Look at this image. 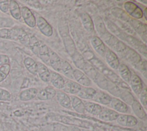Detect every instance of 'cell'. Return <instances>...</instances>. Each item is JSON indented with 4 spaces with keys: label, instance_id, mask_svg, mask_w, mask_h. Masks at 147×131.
<instances>
[{
    "label": "cell",
    "instance_id": "cell-1",
    "mask_svg": "<svg viewBox=\"0 0 147 131\" xmlns=\"http://www.w3.org/2000/svg\"><path fill=\"white\" fill-rule=\"evenodd\" d=\"M0 38L2 39L20 40L22 43H29V38L26 33L22 29L18 28L0 29Z\"/></svg>",
    "mask_w": 147,
    "mask_h": 131
},
{
    "label": "cell",
    "instance_id": "cell-2",
    "mask_svg": "<svg viewBox=\"0 0 147 131\" xmlns=\"http://www.w3.org/2000/svg\"><path fill=\"white\" fill-rule=\"evenodd\" d=\"M120 55L129 62L136 69L140 70L142 61L140 55L135 50L127 46L125 51Z\"/></svg>",
    "mask_w": 147,
    "mask_h": 131
},
{
    "label": "cell",
    "instance_id": "cell-3",
    "mask_svg": "<svg viewBox=\"0 0 147 131\" xmlns=\"http://www.w3.org/2000/svg\"><path fill=\"white\" fill-rule=\"evenodd\" d=\"M36 25L40 32L45 36L50 37L53 34L52 26L42 17L39 16L36 20Z\"/></svg>",
    "mask_w": 147,
    "mask_h": 131
},
{
    "label": "cell",
    "instance_id": "cell-4",
    "mask_svg": "<svg viewBox=\"0 0 147 131\" xmlns=\"http://www.w3.org/2000/svg\"><path fill=\"white\" fill-rule=\"evenodd\" d=\"M21 17L25 23L30 28H34L36 25V19L32 11L26 6H22L21 8Z\"/></svg>",
    "mask_w": 147,
    "mask_h": 131
},
{
    "label": "cell",
    "instance_id": "cell-5",
    "mask_svg": "<svg viewBox=\"0 0 147 131\" xmlns=\"http://www.w3.org/2000/svg\"><path fill=\"white\" fill-rule=\"evenodd\" d=\"M109 105L111 109L118 113L126 114L129 111V106L117 98H112V99Z\"/></svg>",
    "mask_w": 147,
    "mask_h": 131
},
{
    "label": "cell",
    "instance_id": "cell-6",
    "mask_svg": "<svg viewBox=\"0 0 147 131\" xmlns=\"http://www.w3.org/2000/svg\"><path fill=\"white\" fill-rule=\"evenodd\" d=\"M129 84L134 93L137 95H139L144 88L143 83L141 78L136 74H131Z\"/></svg>",
    "mask_w": 147,
    "mask_h": 131
},
{
    "label": "cell",
    "instance_id": "cell-7",
    "mask_svg": "<svg viewBox=\"0 0 147 131\" xmlns=\"http://www.w3.org/2000/svg\"><path fill=\"white\" fill-rule=\"evenodd\" d=\"M130 25L141 36L142 40L146 43V25L140 21L136 19H130L129 21Z\"/></svg>",
    "mask_w": 147,
    "mask_h": 131
},
{
    "label": "cell",
    "instance_id": "cell-8",
    "mask_svg": "<svg viewBox=\"0 0 147 131\" xmlns=\"http://www.w3.org/2000/svg\"><path fill=\"white\" fill-rule=\"evenodd\" d=\"M118 115L119 113L113 109L103 107L101 113L98 117L104 121H113L117 119Z\"/></svg>",
    "mask_w": 147,
    "mask_h": 131
},
{
    "label": "cell",
    "instance_id": "cell-9",
    "mask_svg": "<svg viewBox=\"0 0 147 131\" xmlns=\"http://www.w3.org/2000/svg\"><path fill=\"white\" fill-rule=\"evenodd\" d=\"M105 59L109 66L115 70H117L120 64L119 58L117 54L111 50H107L106 51Z\"/></svg>",
    "mask_w": 147,
    "mask_h": 131
},
{
    "label": "cell",
    "instance_id": "cell-10",
    "mask_svg": "<svg viewBox=\"0 0 147 131\" xmlns=\"http://www.w3.org/2000/svg\"><path fill=\"white\" fill-rule=\"evenodd\" d=\"M91 44L95 51L102 57L105 56L106 48L103 40L98 36H93L90 40Z\"/></svg>",
    "mask_w": 147,
    "mask_h": 131
},
{
    "label": "cell",
    "instance_id": "cell-11",
    "mask_svg": "<svg viewBox=\"0 0 147 131\" xmlns=\"http://www.w3.org/2000/svg\"><path fill=\"white\" fill-rule=\"evenodd\" d=\"M112 96H111L109 93L103 91H96V93L92 98L93 100L96 103L103 105H109L112 99Z\"/></svg>",
    "mask_w": 147,
    "mask_h": 131
},
{
    "label": "cell",
    "instance_id": "cell-12",
    "mask_svg": "<svg viewBox=\"0 0 147 131\" xmlns=\"http://www.w3.org/2000/svg\"><path fill=\"white\" fill-rule=\"evenodd\" d=\"M74 78L83 87H88L91 85V80L80 70L76 69L74 70Z\"/></svg>",
    "mask_w": 147,
    "mask_h": 131
},
{
    "label": "cell",
    "instance_id": "cell-13",
    "mask_svg": "<svg viewBox=\"0 0 147 131\" xmlns=\"http://www.w3.org/2000/svg\"><path fill=\"white\" fill-rule=\"evenodd\" d=\"M82 86L77 82L72 80H67L65 81V83L62 90L66 93L74 95L77 94L80 90Z\"/></svg>",
    "mask_w": 147,
    "mask_h": 131
},
{
    "label": "cell",
    "instance_id": "cell-14",
    "mask_svg": "<svg viewBox=\"0 0 147 131\" xmlns=\"http://www.w3.org/2000/svg\"><path fill=\"white\" fill-rule=\"evenodd\" d=\"M49 81H51L53 87L59 89H63L65 83V80L63 77L57 72L53 71L50 72Z\"/></svg>",
    "mask_w": 147,
    "mask_h": 131
},
{
    "label": "cell",
    "instance_id": "cell-15",
    "mask_svg": "<svg viewBox=\"0 0 147 131\" xmlns=\"http://www.w3.org/2000/svg\"><path fill=\"white\" fill-rule=\"evenodd\" d=\"M56 96L57 100L60 106L66 108H71V99L69 96L68 95L67 93L63 91H56Z\"/></svg>",
    "mask_w": 147,
    "mask_h": 131
},
{
    "label": "cell",
    "instance_id": "cell-16",
    "mask_svg": "<svg viewBox=\"0 0 147 131\" xmlns=\"http://www.w3.org/2000/svg\"><path fill=\"white\" fill-rule=\"evenodd\" d=\"M69 98L71 99V107H72L74 110L78 113L84 114L86 111L83 100L79 97L74 95H71Z\"/></svg>",
    "mask_w": 147,
    "mask_h": 131
},
{
    "label": "cell",
    "instance_id": "cell-17",
    "mask_svg": "<svg viewBox=\"0 0 147 131\" xmlns=\"http://www.w3.org/2000/svg\"><path fill=\"white\" fill-rule=\"evenodd\" d=\"M38 90L36 88H29L22 91L20 95L19 98L21 101H29L33 99L37 96Z\"/></svg>",
    "mask_w": 147,
    "mask_h": 131
},
{
    "label": "cell",
    "instance_id": "cell-18",
    "mask_svg": "<svg viewBox=\"0 0 147 131\" xmlns=\"http://www.w3.org/2000/svg\"><path fill=\"white\" fill-rule=\"evenodd\" d=\"M96 93V90L93 88L90 87H83L79 92L77 93L78 97L80 99H85V100H90L92 99L95 94Z\"/></svg>",
    "mask_w": 147,
    "mask_h": 131
},
{
    "label": "cell",
    "instance_id": "cell-19",
    "mask_svg": "<svg viewBox=\"0 0 147 131\" xmlns=\"http://www.w3.org/2000/svg\"><path fill=\"white\" fill-rule=\"evenodd\" d=\"M61 59L59 56L53 51L50 50L49 51V62L50 66L57 72L61 70Z\"/></svg>",
    "mask_w": 147,
    "mask_h": 131
},
{
    "label": "cell",
    "instance_id": "cell-20",
    "mask_svg": "<svg viewBox=\"0 0 147 131\" xmlns=\"http://www.w3.org/2000/svg\"><path fill=\"white\" fill-rule=\"evenodd\" d=\"M131 107L133 113H134L135 115L137 118L141 119H143L146 118V111L144 107L141 105V104L140 103L139 101L136 99L131 104Z\"/></svg>",
    "mask_w": 147,
    "mask_h": 131
},
{
    "label": "cell",
    "instance_id": "cell-21",
    "mask_svg": "<svg viewBox=\"0 0 147 131\" xmlns=\"http://www.w3.org/2000/svg\"><path fill=\"white\" fill-rule=\"evenodd\" d=\"M37 74L40 79L45 83L49 81L50 71L48 68L42 63H37Z\"/></svg>",
    "mask_w": 147,
    "mask_h": 131
},
{
    "label": "cell",
    "instance_id": "cell-22",
    "mask_svg": "<svg viewBox=\"0 0 147 131\" xmlns=\"http://www.w3.org/2000/svg\"><path fill=\"white\" fill-rule=\"evenodd\" d=\"M80 17L85 29L88 32H93L94 30V22L90 16L87 13H82Z\"/></svg>",
    "mask_w": 147,
    "mask_h": 131
},
{
    "label": "cell",
    "instance_id": "cell-23",
    "mask_svg": "<svg viewBox=\"0 0 147 131\" xmlns=\"http://www.w3.org/2000/svg\"><path fill=\"white\" fill-rule=\"evenodd\" d=\"M9 10L11 16L16 20H20L21 18V8L18 3L14 0L9 1Z\"/></svg>",
    "mask_w": 147,
    "mask_h": 131
},
{
    "label": "cell",
    "instance_id": "cell-24",
    "mask_svg": "<svg viewBox=\"0 0 147 131\" xmlns=\"http://www.w3.org/2000/svg\"><path fill=\"white\" fill-rule=\"evenodd\" d=\"M119 98V99L128 106H131L133 102L136 100L134 96L130 92V91L126 89H121Z\"/></svg>",
    "mask_w": 147,
    "mask_h": 131
},
{
    "label": "cell",
    "instance_id": "cell-25",
    "mask_svg": "<svg viewBox=\"0 0 147 131\" xmlns=\"http://www.w3.org/2000/svg\"><path fill=\"white\" fill-rule=\"evenodd\" d=\"M117 69L121 77L124 81V82L129 83L131 73L129 68L124 63H120Z\"/></svg>",
    "mask_w": 147,
    "mask_h": 131
},
{
    "label": "cell",
    "instance_id": "cell-26",
    "mask_svg": "<svg viewBox=\"0 0 147 131\" xmlns=\"http://www.w3.org/2000/svg\"><path fill=\"white\" fill-rule=\"evenodd\" d=\"M65 76L70 79L74 78V69L71 65L65 60L61 61V70Z\"/></svg>",
    "mask_w": 147,
    "mask_h": 131
},
{
    "label": "cell",
    "instance_id": "cell-27",
    "mask_svg": "<svg viewBox=\"0 0 147 131\" xmlns=\"http://www.w3.org/2000/svg\"><path fill=\"white\" fill-rule=\"evenodd\" d=\"M24 63L26 69L32 74H37V63L30 57H26L24 60Z\"/></svg>",
    "mask_w": 147,
    "mask_h": 131
},
{
    "label": "cell",
    "instance_id": "cell-28",
    "mask_svg": "<svg viewBox=\"0 0 147 131\" xmlns=\"http://www.w3.org/2000/svg\"><path fill=\"white\" fill-rule=\"evenodd\" d=\"M49 51L50 50L47 45L44 44H40L38 55L44 63H45L48 65H49Z\"/></svg>",
    "mask_w": 147,
    "mask_h": 131
},
{
    "label": "cell",
    "instance_id": "cell-29",
    "mask_svg": "<svg viewBox=\"0 0 147 131\" xmlns=\"http://www.w3.org/2000/svg\"><path fill=\"white\" fill-rule=\"evenodd\" d=\"M71 58L74 65L78 68V69H82L86 62L83 55L79 52L76 51L71 56Z\"/></svg>",
    "mask_w": 147,
    "mask_h": 131
},
{
    "label": "cell",
    "instance_id": "cell-30",
    "mask_svg": "<svg viewBox=\"0 0 147 131\" xmlns=\"http://www.w3.org/2000/svg\"><path fill=\"white\" fill-rule=\"evenodd\" d=\"M83 73L90 79L94 80L96 77L98 72L95 68L90 63L85 62V64L82 69Z\"/></svg>",
    "mask_w": 147,
    "mask_h": 131
},
{
    "label": "cell",
    "instance_id": "cell-31",
    "mask_svg": "<svg viewBox=\"0 0 147 131\" xmlns=\"http://www.w3.org/2000/svg\"><path fill=\"white\" fill-rule=\"evenodd\" d=\"M94 25L95 26L96 31L100 36L104 35L107 31L104 21H103L102 18L99 16H98L95 18Z\"/></svg>",
    "mask_w": 147,
    "mask_h": 131
},
{
    "label": "cell",
    "instance_id": "cell-32",
    "mask_svg": "<svg viewBox=\"0 0 147 131\" xmlns=\"http://www.w3.org/2000/svg\"><path fill=\"white\" fill-rule=\"evenodd\" d=\"M66 35L67 36H65L64 38V43L67 51L71 56H72L76 51L75 44L72 39L69 36V35L67 33Z\"/></svg>",
    "mask_w": 147,
    "mask_h": 131
},
{
    "label": "cell",
    "instance_id": "cell-33",
    "mask_svg": "<svg viewBox=\"0 0 147 131\" xmlns=\"http://www.w3.org/2000/svg\"><path fill=\"white\" fill-rule=\"evenodd\" d=\"M100 39L102 40H103L107 45L112 48H114L115 46L118 42V40L116 38V37L109 33L108 31H107L104 35L101 36Z\"/></svg>",
    "mask_w": 147,
    "mask_h": 131
},
{
    "label": "cell",
    "instance_id": "cell-34",
    "mask_svg": "<svg viewBox=\"0 0 147 131\" xmlns=\"http://www.w3.org/2000/svg\"><path fill=\"white\" fill-rule=\"evenodd\" d=\"M111 13L117 18L121 19L123 21L129 22L130 18V16L123 10L118 8H114L111 9Z\"/></svg>",
    "mask_w": 147,
    "mask_h": 131
},
{
    "label": "cell",
    "instance_id": "cell-35",
    "mask_svg": "<svg viewBox=\"0 0 147 131\" xmlns=\"http://www.w3.org/2000/svg\"><path fill=\"white\" fill-rule=\"evenodd\" d=\"M106 91H107L111 95L115 96V98H119L121 88L113 82L108 80Z\"/></svg>",
    "mask_w": 147,
    "mask_h": 131
},
{
    "label": "cell",
    "instance_id": "cell-36",
    "mask_svg": "<svg viewBox=\"0 0 147 131\" xmlns=\"http://www.w3.org/2000/svg\"><path fill=\"white\" fill-rule=\"evenodd\" d=\"M93 80L99 88H100L102 89L106 90L108 80L106 79L105 76L98 72L96 77Z\"/></svg>",
    "mask_w": 147,
    "mask_h": 131
},
{
    "label": "cell",
    "instance_id": "cell-37",
    "mask_svg": "<svg viewBox=\"0 0 147 131\" xmlns=\"http://www.w3.org/2000/svg\"><path fill=\"white\" fill-rule=\"evenodd\" d=\"M10 71V64H5L0 66V83L6 79Z\"/></svg>",
    "mask_w": 147,
    "mask_h": 131
},
{
    "label": "cell",
    "instance_id": "cell-38",
    "mask_svg": "<svg viewBox=\"0 0 147 131\" xmlns=\"http://www.w3.org/2000/svg\"><path fill=\"white\" fill-rule=\"evenodd\" d=\"M29 44L30 46L32 51L34 53V54L38 55V51H39V48H40V44L38 43L37 39L34 36L30 38Z\"/></svg>",
    "mask_w": 147,
    "mask_h": 131
},
{
    "label": "cell",
    "instance_id": "cell-39",
    "mask_svg": "<svg viewBox=\"0 0 147 131\" xmlns=\"http://www.w3.org/2000/svg\"><path fill=\"white\" fill-rule=\"evenodd\" d=\"M125 12L130 16V14L136 9L138 6L131 1H127L123 5Z\"/></svg>",
    "mask_w": 147,
    "mask_h": 131
},
{
    "label": "cell",
    "instance_id": "cell-40",
    "mask_svg": "<svg viewBox=\"0 0 147 131\" xmlns=\"http://www.w3.org/2000/svg\"><path fill=\"white\" fill-rule=\"evenodd\" d=\"M14 25L13 21L9 18L0 17V28H8Z\"/></svg>",
    "mask_w": 147,
    "mask_h": 131
},
{
    "label": "cell",
    "instance_id": "cell-41",
    "mask_svg": "<svg viewBox=\"0 0 147 131\" xmlns=\"http://www.w3.org/2000/svg\"><path fill=\"white\" fill-rule=\"evenodd\" d=\"M140 96V103L141 105L145 108H146L147 105V92L146 89L145 87H144L142 91H141V93L139 95Z\"/></svg>",
    "mask_w": 147,
    "mask_h": 131
},
{
    "label": "cell",
    "instance_id": "cell-42",
    "mask_svg": "<svg viewBox=\"0 0 147 131\" xmlns=\"http://www.w3.org/2000/svg\"><path fill=\"white\" fill-rule=\"evenodd\" d=\"M10 99H11L10 93L6 89L0 88V100L9 101Z\"/></svg>",
    "mask_w": 147,
    "mask_h": 131
},
{
    "label": "cell",
    "instance_id": "cell-43",
    "mask_svg": "<svg viewBox=\"0 0 147 131\" xmlns=\"http://www.w3.org/2000/svg\"><path fill=\"white\" fill-rule=\"evenodd\" d=\"M138 123V120L137 118L131 115L127 114V121H126V125L127 127H133L136 126Z\"/></svg>",
    "mask_w": 147,
    "mask_h": 131
},
{
    "label": "cell",
    "instance_id": "cell-44",
    "mask_svg": "<svg viewBox=\"0 0 147 131\" xmlns=\"http://www.w3.org/2000/svg\"><path fill=\"white\" fill-rule=\"evenodd\" d=\"M47 96V99L50 100L53 99L56 94V91L52 87H47L44 88Z\"/></svg>",
    "mask_w": 147,
    "mask_h": 131
},
{
    "label": "cell",
    "instance_id": "cell-45",
    "mask_svg": "<svg viewBox=\"0 0 147 131\" xmlns=\"http://www.w3.org/2000/svg\"><path fill=\"white\" fill-rule=\"evenodd\" d=\"M127 118V114H119V115L116 119L117 122L118 123V124H119L121 126H126Z\"/></svg>",
    "mask_w": 147,
    "mask_h": 131
},
{
    "label": "cell",
    "instance_id": "cell-46",
    "mask_svg": "<svg viewBox=\"0 0 147 131\" xmlns=\"http://www.w3.org/2000/svg\"><path fill=\"white\" fill-rule=\"evenodd\" d=\"M130 16L132 17L134 19L136 20L140 19L143 17V10L139 6H138L136 9L130 14Z\"/></svg>",
    "mask_w": 147,
    "mask_h": 131
},
{
    "label": "cell",
    "instance_id": "cell-47",
    "mask_svg": "<svg viewBox=\"0 0 147 131\" xmlns=\"http://www.w3.org/2000/svg\"><path fill=\"white\" fill-rule=\"evenodd\" d=\"M9 1L0 0V10L3 13H7L9 10Z\"/></svg>",
    "mask_w": 147,
    "mask_h": 131
},
{
    "label": "cell",
    "instance_id": "cell-48",
    "mask_svg": "<svg viewBox=\"0 0 147 131\" xmlns=\"http://www.w3.org/2000/svg\"><path fill=\"white\" fill-rule=\"evenodd\" d=\"M83 102L84 103L86 112H87L91 114L95 103H94L92 102H88V101H83Z\"/></svg>",
    "mask_w": 147,
    "mask_h": 131
},
{
    "label": "cell",
    "instance_id": "cell-49",
    "mask_svg": "<svg viewBox=\"0 0 147 131\" xmlns=\"http://www.w3.org/2000/svg\"><path fill=\"white\" fill-rule=\"evenodd\" d=\"M102 108L103 107L100 104L98 103H95V105L94 106V108L91 114L94 116L98 117L99 115V114L101 113L102 110Z\"/></svg>",
    "mask_w": 147,
    "mask_h": 131
},
{
    "label": "cell",
    "instance_id": "cell-50",
    "mask_svg": "<svg viewBox=\"0 0 147 131\" xmlns=\"http://www.w3.org/2000/svg\"><path fill=\"white\" fill-rule=\"evenodd\" d=\"M37 97L38 99H40L41 100H48L47 93H46L44 89H42L40 90L39 92L38 91Z\"/></svg>",
    "mask_w": 147,
    "mask_h": 131
},
{
    "label": "cell",
    "instance_id": "cell-51",
    "mask_svg": "<svg viewBox=\"0 0 147 131\" xmlns=\"http://www.w3.org/2000/svg\"><path fill=\"white\" fill-rule=\"evenodd\" d=\"M9 58L7 55L5 54H0V66L9 64Z\"/></svg>",
    "mask_w": 147,
    "mask_h": 131
},
{
    "label": "cell",
    "instance_id": "cell-52",
    "mask_svg": "<svg viewBox=\"0 0 147 131\" xmlns=\"http://www.w3.org/2000/svg\"><path fill=\"white\" fill-rule=\"evenodd\" d=\"M146 8L145 9L144 11H143V16H144L145 20H146Z\"/></svg>",
    "mask_w": 147,
    "mask_h": 131
},
{
    "label": "cell",
    "instance_id": "cell-53",
    "mask_svg": "<svg viewBox=\"0 0 147 131\" xmlns=\"http://www.w3.org/2000/svg\"><path fill=\"white\" fill-rule=\"evenodd\" d=\"M138 1L141 2H142L144 4H147V1Z\"/></svg>",
    "mask_w": 147,
    "mask_h": 131
}]
</instances>
